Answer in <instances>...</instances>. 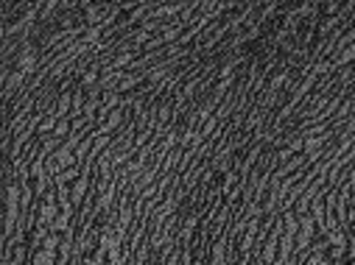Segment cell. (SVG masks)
<instances>
[{"label":"cell","instance_id":"6da1fadb","mask_svg":"<svg viewBox=\"0 0 355 265\" xmlns=\"http://www.w3.org/2000/svg\"><path fill=\"white\" fill-rule=\"evenodd\" d=\"M28 265H59V251L40 246L37 251H31V262Z\"/></svg>","mask_w":355,"mask_h":265},{"label":"cell","instance_id":"7a4b0ae2","mask_svg":"<svg viewBox=\"0 0 355 265\" xmlns=\"http://www.w3.org/2000/svg\"><path fill=\"white\" fill-rule=\"evenodd\" d=\"M56 126H59V118H56L53 112H48V115H42V120H40V129H37V137H40V140H45V137H51V134L56 131Z\"/></svg>","mask_w":355,"mask_h":265}]
</instances>
